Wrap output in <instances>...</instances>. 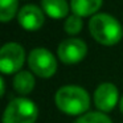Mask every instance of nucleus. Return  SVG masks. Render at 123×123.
<instances>
[{"label":"nucleus","instance_id":"8","mask_svg":"<svg viewBox=\"0 0 123 123\" xmlns=\"http://www.w3.org/2000/svg\"><path fill=\"white\" fill-rule=\"evenodd\" d=\"M17 21L25 31H38L44 25L45 17L40 7L35 4H28L19 11Z\"/></svg>","mask_w":123,"mask_h":123},{"label":"nucleus","instance_id":"9","mask_svg":"<svg viewBox=\"0 0 123 123\" xmlns=\"http://www.w3.org/2000/svg\"><path fill=\"white\" fill-rule=\"evenodd\" d=\"M103 0H70V8L77 16L85 17L94 15L101 8Z\"/></svg>","mask_w":123,"mask_h":123},{"label":"nucleus","instance_id":"4","mask_svg":"<svg viewBox=\"0 0 123 123\" xmlns=\"http://www.w3.org/2000/svg\"><path fill=\"white\" fill-rule=\"evenodd\" d=\"M28 65L35 74L41 78H49L56 73L57 61L45 48H35L28 56Z\"/></svg>","mask_w":123,"mask_h":123},{"label":"nucleus","instance_id":"15","mask_svg":"<svg viewBox=\"0 0 123 123\" xmlns=\"http://www.w3.org/2000/svg\"><path fill=\"white\" fill-rule=\"evenodd\" d=\"M0 85H1V91H0V95H4V93H6V83H4L3 78H0Z\"/></svg>","mask_w":123,"mask_h":123},{"label":"nucleus","instance_id":"13","mask_svg":"<svg viewBox=\"0 0 123 123\" xmlns=\"http://www.w3.org/2000/svg\"><path fill=\"white\" fill-rule=\"evenodd\" d=\"M74 123H112V122L103 112H87V114L81 115Z\"/></svg>","mask_w":123,"mask_h":123},{"label":"nucleus","instance_id":"12","mask_svg":"<svg viewBox=\"0 0 123 123\" xmlns=\"http://www.w3.org/2000/svg\"><path fill=\"white\" fill-rule=\"evenodd\" d=\"M19 8V0H0V20L8 23L15 17Z\"/></svg>","mask_w":123,"mask_h":123},{"label":"nucleus","instance_id":"2","mask_svg":"<svg viewBox=\"0 0 123 123\" xmlns=\"http://www.w3.org/2000/svg\"><path fill=\"white\" fill-rule=\"evenodd\" d=\"M89 29L95 41L106 46L115 45L123 36L119 21L109 13H97L89 21Z\"/></svg>","mask_w":123,"mask_h":123},{"label":"nucleus","instance_id":"5","mask_svg":"<svg viewBox=\"0 0 123 123\" xmlns=\"http://www.w3.org/2000/svg\"><path fill=\"white\" fill-rule=\"evenodd\" d=\"M25 52L20 44L7 43L0 50V70L3 74L19 73L24 65Z\"/></svg>","mask_w":123,"mask_h":123},{"label":"nucleus","instance_id":"1","mask_svg":"<svg viewBox=\"0 0 123 123\" xmlns=\"http://www.w3.org/2000/svg\"><path fill=\"white\" fill-rule=\"evenodd\" d=\"M56 105L68 115H83L90 107V97L85 89L75 85H66L57 90Z\"/></svg>","mask_w":123,"mask_h":123},{"label":"nucleus","instance_id":"16","mask_svg":"<svg viewBox=\"0 0 123 123\" xmlns=\"http://www.w3.org/2000/svg\"><path fill=\"white\" fill-rule=\"evenodd\" d=\"M119 106H120V111L123 112V97H122V99H120V102H119Z\"/></svg>","mask_w":123,"mask_h":123},{"label":"nucleus","instance_id":"11","mask_svg":"<svg viewBox=\"0 0 123 123\" xmlns=\"http://www.w3.org/2000/svg\"><path fill=\"white\" fill-rule=\"evenodd\" d=\"M13 87L21 95H27L35 87V77L28 70H20L13 78Z\"/></svg>","mask_w":123,"mask_h":123},{"label":"nucleus","instance_id":"3","mask_svg":"<svg viewBox=\"0 0 123 123\" xmlns=\"http://www.w3.org/2000/svg\"><path fill=\"white\" fill-rule=\"evenodd\" d=\"M38 109L28 98H15L8 103L3 115V123H35Z\"/></svg>","mask_w":123,"mask_h":123},{"label":"nucleus","instance_id":"7","mask_svg":"<svg viewBox=\"0 0 123 123\" xmlns=\"http://www.w3.org/2000/svg\"><path fill=\"white\" fill-rule=\"evenodd\" d=\"M118 98H119L118 87L110 82L101 83L94 91V103L101 112L111 111L117 106Z\"/></svg>","mask_w":123,"mask_h":123},{"label":"nucleus","instance_id":"14","mask_svg":"<svg viewBox=\"0 0 123 123\" xmlns=\"http://www.w3.org/2000/svg\"><path fill=\"white\" fill-rule=\"evenodd\" d=\"M82 25L83 23L81 16H77V15L73 13L72 16H69L65 20V32L69 33V35H77V33L81 32Z\"/></svg>","mask_w":123,"mask_h":123},{"label":"nucleus","instance_id":"10","mask_svg":"<svg viewBox=\"0 0 123 123\" xmlns=\"http://www.w3.org/2000/svg\"><path fill=\"white\" fill-rule=\"evenodd\" d=\"M41 7L44 12L52 19H64L69 12L66 0H41Z\"/></svg>","mask_w":123,"mask_h":123},{"label":"nucleus","instance_id":"6","mask_svg":"<svg viewBox=\"0 0 123 123\" xmlns=\"http://www.w3.org/2000/svg\"><path fill=\"white\" fill-rule=\"evenodd\" d=\"M86 53H87V46H86L85 41L80 40V38L64 40L58 45V49H57L58 58L64 64H68V65L81 62L86 57Z\"/></svg>","mask_w":123,"mask_h":123}]
</instances>
